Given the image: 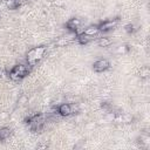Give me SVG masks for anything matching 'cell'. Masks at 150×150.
I'll return each instance as SVG.
<instances>
[{
    "label": "cell",
    "instance_id": "d6986e66",
    "mask_svg": "<svg viewBox=\"0 0 150 150\" xmlns=\"http://www.w3.org/2000/svg\"><path fill=\"white\" fill-rule=\"evenodd\" d=\"M95 125H96V124H95L94 122H91V123H88V124L86 125V128H87V129H94Z\"/></svg>",
    "mask_w": 150,
    "mask_h": 150
},
{
    "label": "cell",
    "instance_id": "8fae6325",
    "mask_svg": "<svg viewBox=\"0 0 150 150\" xmlns=\"http://www.w3.org/2000/svg\"><path fill=\"white\" fill-rule=\"evenodd\" d=\"M138 74H139V77H141V79L145 80V79L149 77V75H150V70H149V68H148L146 66H144V67H141Z\"/></svg>",
    "mask_w": 150,
    "mask_h": 150
},
{
    "label": "cell",
    "instance_id": "9c48e42d",
    "mask_svg": "<svg viewBox=\"0 0 150 150\" xmlns=\"http://www.w3.org/2000/svg\"><path fill=\"white\" fill-rule=\"evenodd\" d=\"M11 135H12V130L8 127L0 128V141H6L7 138H9Z\"/></svg>",
    "mask_w": 150,
    "mask_h": 150
},
{
    "label": "cell",
    "instance_id": "e0dca14e",
    "mask_svg": "<svg viewBox=\"0 0 150 150\" xmlns=\"http://www.w3.org/2000/svg\"><path fill=\"white\" fill-rule=\"evenodd\" d=\"M84 28H86V27L79 26V27H77V28H76L74 32H75V34H76V35H81V34H83V33H84Z\"/></svg>",
    "mask_w": 150,
    "mask_h": 150
},
{
    "label": "cell",
    "instance_id": "8992f818",
    "mask_svg": "<svg viewBox=\"0 0 150 150\" xmlns=\"http://www.w3.org/2000/svg\"><path fill=\"white\" fill-rule=\"evenodd\" d=\"M82 25V21H81V19L80 18H70L68 21H67V23H66V26H67V28H68V30H75L79 26H81Z\"/></svg>",
    "mask_w": 150,
    "mask_h": 150
},
{
    "label": "cell",
    "instance_id": "3957f363",
    "mask_svg": "<svg viewBox=\"0 0 150 150\" xmlns=\"http://www.w3.org/2000/svg\"><path fill=\"white\" fill-rule=\"evenodd\" d=\"M109 67H110V62L107 59H100V60H96L93 63V69L96 73L105 71L107 69H109Z\"/></svg>",
    "mask_w": 150,
    "mask_h": 150
},
{
    "label": "cell",
    "instance_id": "9a60e30c",
    "mask_svg": "<svg viewBox=\"0 0 150 150\" xmlns=\"http://www.w3.org/2000/svg\"><path fill=\"white\" fill-rule=\"evenodd\" d=\"M139 142H141V145H143V146H149V144H150V137H149V135H143V136H141L139 137Z\"/></svg>",
    "mask_w": 150,
    "mask_h": 150
},
{
    "label": "cell",
    "instance_id": "7c38bea8",
    "mask_svg": "<svg viewBox=\"0 0 150 150\" xmlns=\"http://www.w3.org/2000/svg\"><path fill=\"white\" fill-rule=\"evenodd\" d=\"M28 96L27 95H25V94H22V95H20L19 97H18V100H16V104L19 105V107H22V105H26L27 103H28Z\"/></svg>",
    "mask_w": 150,
    "mask_h": 150
},
{
    "label": "cell",
    "instance_id": "44dd1931",
    "mask_svg": "<svg viewBox=\"0 0 150 150\" xmlns=\"http://www.w3.org/2000/svg\"><path fill=\"white\" fill-rule=\"evenodd\" d=\"M46 148H48L47 144H40V145H38V149H46Z\"/></svg>",
    "mask_w": 150,
    "mask_h": 150
},
{
    "label": "cell",
    "instance_id": "4fadbf2b",
    "mask_svg": "<svg viewBox=\"0 0 150 150\" xmlns=\"http://www.w3.org/2000/svg\"><path fill=\"white\" fill-rule=\"evenodd\" d=\"M5 5H6V8H8V9H15L19 7L18 0H6Z\"/></svg>",
    "mask_w": 150,
    "mask_h": 150
},
{
    "label": "cell",
    "instance_id": "30bf717a",
    "mask_svg": "<svg viewBox=\"0 0 150 150\" xmlns=\"http://www.w3.org/2000/svg\"><path fill=\"white\" fill-rule=\"evenodd\" d=\"M111 40L109 38H100L97 40V46L98 47H109L111 45Z\"/></svg>",
    "mask_w": 150,
    "mask_h": 150
},
{
    "label": "cell",
    "instance_id": "ac0fdd59",
    "mask_svg": "<svg viewBox=\"0 0 150 150\" xmlns=\"http://www.w3.org/2000/svg\"><path fill=\"white\" fill-rule=\"evenodd\" d=\"M135 30V26L134 25H127L125 26V32H128V33H131V32H134Z\"/></svg>",
    "mask_w": 150,
    "mask_h": 150
},
{
    "label": "cell",
    "instance_id": "7a4b0ae2",
    "mask_svg": "<svg viewBox=\"0 0 150 150\" xmlns=\"http://www.w3.org/2000/svg\"><path fill=\"white\" fill-rule=\"evenodd\" d=\"M120 23L118 19H110V20H105L103 22H101L98 25V29L100 32H108V30H112L117 27V25Z\"/></svg>",
    "mask_w": 150,
    "mask_h": 150
},
{
    "label": "cell",
    "instance_id": "7402d4cb",
    "mask_svg": "<svg viewBox=\"0 0 150 150\" xmlns=\"http://www.w3.org/2000/svg\"><path fill=\"white\" fill-rule=\"evenodd\" d=\"M4 75H5V71H4V70H2L1 68H0V79H1V77H2Z\"/></svg>",
    "mask_w": 150,
    "mask_h": 150
},
{
    "label": "cell",
    "instance_id": "ffe728a7",
    "mask_svg": "<svg viewBox=\"0 0 150 150\" xmlns=\"http://www.w3.org/2000/svg\"><path fill=\"white\" fill-rule=\"evenodd\" d=\"M54 4H55L56 6H62V5H63V0H55Z\"/></svg>",
    "mask_w": 150,
    "mask_h": 150
},
{
    "label": "cell",
    "instance_id": "6da1fadb",
    "mask_svg": "<svg viewBox=\"0 0 150 150\" xmlns=\"http://www.w3.org/2000/svg\"><path fill=\"white\" fill-rule=\"evenodd\" d=\"M29 71H30V67L28 66V63H18L8 73V77L13 82H19L23 77H26L29 74Z\"/></svg>",
    "mask_w": 150,
    "mask_h": 150
},
{
    "label": "cell",
    "instance_id": "ba28073f",
    "mask_svg": "<svg viewBox=\"0 0 150 150\" xmlns=\"http://www.w3.org/2000/svg\"><path fill=\"white\" fill-rule=\"evenodd\" d=\"M93 39H94V36H89L84 33L81 34V35H77V38H76V40L80 45H88L90 41H93Z\"/></svg>",
    "mask_w": 150,
    "mask_h": 150
},
{
    "label": "cell",
    "instance_id": "277c9868",
    "mask_svg": "<svg viewBox=\"0 0 150 150\" xmlns=\"http://www.w3.org/2000/svg\"><path fill=\"white\" fill-rule=\"evenodd\" d=\"M57 111H59V115L63 116V117H68V116L73 115L71 108H70V103H61L57 107Z\"/></svg>",
    "mask_w": 150,
    "mask_h": 150
},
{
    "label": "cell",
    "instance_id": "5bb4252c",
    "mask_svg": "<svg viewBox=\"0 0 150 150\" xmlns=\"http://www.w3.org/2000/svg\"><path fill=\"white\" fill-rule=\"evenodd\" d=\"M128 50H129V47H128L127 45H120L118 47H116L115 53H116V54H122V55H124V54L128 53Z\"/></svg>",
    "mask_w": 150,
    "mask_h": 150
},
{
    "label": "cell",
    "instance_id": "52a82bcc",
    "mask_svg": "<svg viewBox=\"0 0 150 150\" xmlns=\"http://www.w3.org/2000/svg\"><path fill=\"white\" fill-rule=\"evenodd\" d=\"M100 33V29H98V26H95V25H91V26H88L84 28V34L89 35V36H95Z\"/></svg>",
    "mask_w": 150,
    "mask_h": 150
},
{
    "label": "cell",
    "instance_id": "2e32d148",
    "mask_svg": "<svg viewBox=\"0 0 150 150\" xmlns=\"http://www.w3.org/2000/svg\"><path fill=\"white\" fill-rule=\"evenodd\" d=\"M8 117H9V114L7 111H0V122L6 121Z\"/></svg>",
    "mask_w": 150,
    "mask_h": 150
},
{
    "label": "cell",
    "instance_id": "5b68a950",
    "mask_svg": "<svg viewBox=\"0 0 150 150\" xmlns=\"http://www.w3.org/2000/svg\"><path fill=\"white\" fill-rule=\"evenodd\" d=\"M33 49H34V55H33V57H34V60H35L36 62H39L40 60H42L43 56H45V54H46V52H47L46 46H39V47L33 48Z\"/></svg>",
    "mask_w": 150,
    "mask_h": 150
}]
</instances>
